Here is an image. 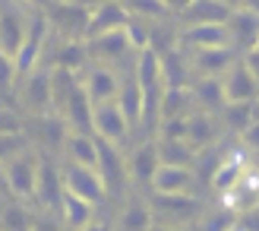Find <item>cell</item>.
Instances as JSON below:
<instances>
[{"mask_svg": "<svg viewBox=\"0 0 259 231\" xmlns=\"http://www.w3.org/2000/svg\"><path fill=\"white\" fill-rule=\"evenodd\" d=\"M48 45H51V19H48L45 10H32L29 19H25L22 42L16 48V54H13V86L29 70H35L38 63H45Z\"/></svg>", "mask_w": 259, "mask_h": 231, "instance_id": "1", "label": "cell"}, {"mask_svg": "<svg viewBox=\"0 0 259 231\" xmlns=\"http://www.w3.org/2000/svg\"><path fill=\"white\" fill-rule=\"evenodd\" d=\"M13 89H16V101L25 114H32V118L54 114V108H51V63H38Z\"/></svg>", "mask_w": 259, "mask_h": 231, "instance_id": "2", "label": "cell"}, {"mask_svg": "<svg viewBox=\"0 0 259 231\" xmlns=\"http://www.w3.org/2000/svg\"><path fill=\"white\" fill-rule=\"evenodd\" d=\"M7 168V184H10V197L19 203H32L35 200V174H38V156L29 149L16 152L4 162Z\"/></svg>", "mask_w": 259, "mask_h": 231, "instance_id": "3", "label": "cell"}, {"mask_svg": "<svg viewBox=\"0 0 259 231\" xmlns=\"http://www.w3.org/2000/svg\"><path fill=\"white\" fill-rule=\"evenodd\" d=\"M51 29L63 38H85L89 29V16H92V7L85 4H70V0H51L45 7Z\"/></svg>", "mask_w": 259, "mask_h": 231, "instance_id": "4", "label": "cell"}, {"mask_svg": "<svg viewBox=\"0 0 259 231\" xmlns=\"http://www.w3.org/2000/svg\"><path fill=\"white\" fill-rule=\"evenodd\" d=\"M85 48H89V60L108 63V67H114V70H120V63H126L130 54H136L133 45H130V38H126V29L89 35L85 38Z\"/></svg>", "mask_w": 259, "mask_h": 231, "instance_id": "5", "label": "cell"}, {"mask_svg": "<svg viewBox=\"0 0 259 231\" xmlns=\"http://www.w3.org/2000/svg\"><path fill=\"white\" fill-rule=\"evenodd\" d=\"M60 177H63V187H67L70 194L95 203V206L105 203V197H108V187H105V181H101L98 168H85V165H76V162H63L60 165Z\"/></svg>", "mask_w": 259, "mask_h": 231, "instance_id": "6", "label": "cell"}, {"mask_svg": "<svg viewBox=\"0 0 259 231\" xmlns=\"http://www.w3.org/2000/svg\"><path fill=\"white\" fill-rule=\"evenodd\" d=\"M92 133L98 139H108V143H114V146H120L123 139H126L130 121H126V114H123L117 98L92 105Z\"/></svg>", "mask_w": 259, "mask_h": 231, "instance_id": "7", "label": "cell"}, {"mask_svg": "<svg viewBox=\"0 0 259 231\" xmlns=\"http://www.w3.org/2000/svg\"><path fill=\"white\" fill-rule=\"evenodd\" d=\"M152 194H193L196 190V174L193 165H171V162H158L149 177Z\"/></svg>", "mask_w": 259, "mask_h": 231, "instance_id": "8", "label": "cell"}, {"mask_svg": "<svg viewBox=\"0 0 259 231\" xmlns=\"http://www.w3.org/2000/svg\"><path fill=\"white\" fill-rule=\"evenodd\" d=\"M82 89H85V95L92 105H98V101H111V98H117L120 92V70H114L108 67V63H89L85 73H82Z\"/></svg>", "mask_w": 259, "mask_h": 231, "instance_id": "9", "label": "cell"}, {"mask_svg": "<svg viewBox=\"0 0 259 231\" xmlns=\"http://www.w3.org/2000/svg\"><path fill=\"white\" fill-rule=\"evenodd\" d=\"M60 200H63V177H60V165L51 159H38V174H35V203L48 212H60Z\"/></svg>", "mask_w": 259, "mask_h": 231, "instance_id": "10", "label": "cell"}, {"mask_svg": "<svg viewBox=\"0 0 259 231\" xmlns=\"http://www.w3.org/2000/svg\"><path fill=\"white\" fill-rule=\"evenodd\" d=\"M222 203H225V209L231 212H250L259 206V165H250L247 162V168H243V174L234 181V187L228 190V194H222Z\"/></svg>", "mask_w": 259, "mask_h": 231, "instance_id": "11", "label": "cell"}, {"mask_svg": "<svg viewBox=\"0 0 259 231\" xmlns=\"http://www.w3.org/2000/svg\"><path fill=\"white\" fill-rule=\"evenodd\" d=\"M187 57L193 76H222L240 54L234 45H218V48H190Z\"/></svg>", "mask_w": 259, "mask_h": 231, "instance_id": "12", "label": "cell"}, {"mask_svg": "<svg viewBox=\"0 0 259 231\" xmlns=\"http://www.w3.org/2000/svg\"><path fill=\"white\" fill-rule=\"evenodd\" d=\"M222 86H225V98L228 101H256L259 98V80L253 76L247 60H237L222 73Z\"/></svg>", "mask_w": 259, "mask_h": 231, "instance_id": "13", "label": "cell"}, {"mask_svg": "<svg viewBox=\"0 0 259 231\" xmlns=\"http://www.w3.org/2000/svg\"><path fill=\"white\" fill-rule=\"evenodd\" d=\"M218 133H222V124H218V118H215L212 111L193 108V111L187 114V133H184V139H187V143L196 149V152L215 146Z\"/></svg>", "mask_w": 259, "mask_h": 231, "instance_id": "14", "label": "cell"}, {"mask_svg": "<svg viewBox=\"0 0 259 231\" xmlns=\"http://www.w3.org/2000/svg\"><path fill=\"white\" fill-rule=\"evenodd\" d=\"M228 32H231V45L240 48V51H253L259 42V13L247 10V7H237L231 10L228 16Z\"/></svg>", "mask_w": 259, "mask_h": 231, "instance_id": "15", "label": "cell"}, {"mask_svg": "<svg viewBox=\"0 0 259 231\" xmlns=\"http://www.w3.org/2000/svg\"><path fill=\"white\" fill-rule=\"evenodd\" d=\"M130 22V10L123 7V0H101L98 7H92V16H89V35H101V32H114V29H126Z\"/></svg>", "mask_w": 259, "mask_h": 231, "instance_id": "16", "label": "cell"}, {"mask_svg": "<svg viewBox=\"0 0 259 231\" xmlns=\"http://www.w3.org/2000/svg\"><path fill=\"white\" fill-rule=\"evenodd\" d=\"M190 95H193V105H196L199 111L218 114L228 105L222 76H193V80H190Z\"/></svg>", "mask_w": 259, "mask_h": 231, "instance_id": "17", "label": "cell"}, {"mask_svg": "<svg viewBox=\"0 0 259 231\" xmlns=\"http://www.w3.org/2000/svg\"><path fill=\"white\" fill-rule=\"evenodd\" d=\"M180 45L184 48H218V45H231V32L225 22H196L187 25L180 32Z\"/></svg>", "mask_w": 259, "mask_h": 231, "instance_id": "18", "label": "cell"}, {"mask_svg": "<svg viewBox=\"0 0 259 231\" xmlns=\"http://www.w3.org/2000/svg\"><path fill=\"white\" fill-rule=\"evenodd\" d=\"M25 13H19V7H10V4H0V51L13 60L16 48L22 42V32H25Z\"/></svg>", "mask_w": 259, "mask_h": 231, "instance_id": "19", "label": "cell"}, {"mask_svg": "<svg viewBox=\"0 0 259 231\" xmlns=\"http://www.w3.org/2000/svg\"><path fill=\"white\" fill-rule=\"evenodd\" d=\"M158 67H161V76H164V86H190V80H193L190 57H187L184 45L158 54Z\"/></svg>", "mask_w": 259, "mask_h": 231, "instance_id": "20", "label": "cell"}, {"mask_svg": "<svg viewBox=\"0 0 259 231\" xmlns=\"http://www.w3.org/2000/svg\"><path fill=\"white\" fill-rule=\"evenodd\" d=\"M51 67H67L73 73H79L89 67V48H85V38H63L57 42V51H54V63Z\"/></svg>", "mask_w": 259, "mask_h": 231, "instance_id": "21", "label": "cell"}, {"mask_svg": "<svg viewBox=\"0 0 259 231\" xmlns=\"http://www.w3.org/2000/svg\"><path fill=\"white\" fill-rule=\"evenodd\" d=\"M158 165V149H155V139H146L133 149V156L126 159V174L130 181H139V184H149V177Z\"/></svg>", "mask_w": 259, "mask_h": 231, "instance_id": "22", "label": "cell"}, {"mask_svg": "<svg viewBox=\"0 0 259 231\" xmlns=\"http://www.w3.org/2000/svg\"><path fill=\"white\" fill-rule=\"evenodd\" d=\"M117 101H120V108H123V114H126L130 127L142 124V89H139V80H136L133 70H130V73H120V92H117Z\"/></svg>", "mask_w": 259, "mask_h": 231, "instance_id": "23", "label": "cell"}, {"mask_svg": "<svg viewBox=\"0 0 259 231\" xmlns=\"http://www.w3.org/2000/svg\"><path fill=\"white\" fill-rule=\"evenodd\" d=\"M60 215H63V225H70V228H85V225H92L95 203H89V200H82V197H76V194H70V190L63 187Z\"/></svg>", "mask_w": 259, "mask_h": 231, "instance_id": "24", "label": "cell"}, {"mask_svg": "<svg viewBox=\"0 0 259 231\" xmlns=\"http://www.w3.org/2000/svg\"><path fill=\"white\" fill-rule=\"evenodd\" d=\"M155 149H158V162H171V165H196L199 156L184 136H158Z\"/></svg>", "mask_w": 259, "mask_h": 231, "instance_id": "25", "label": "cell"}, {"mask_svg": "<svg viewBox=\"0 0 259 231\" xmlns=\"http://www.w3.org/2000/svg\"><path fill=\"white\" fill-rule=\"evenodd\" d=\"M231 10L218 0H193V4L180 13V19L187 25H196V22H228Z\"/></svg>", "mask_w": 259, "mask_h": 231, "instance_id": "26", "label": "cell"}, {"mask_svg": "<svg viewBox=\"0 0 259 231\" xmlns=\"http://www.w3.org/2000/svg\"><path fill=\"white\" fill-rule=\"evenodd\" d=\"M243 168H247V162H243L240 156H225L222 162L215 165V171H212V177H209V184H212V190L218 197L222 194H228L231 187H234V181L243 174Z\"/></svg>", "mask_w": 259, "mask_h": 231, "instance_id": "27", "label": "cell"}, {"mask_svg": "<svg viewBox=\"0 0 259 231\" xmlns=\"http://www.w3.org/2000/svg\"><path fill=\"white\" fill-rule=\"evenodd\" d=\"M152 222H155L152 203L139 200V197H130V200H126V206L120 209V219H117L120 228H149Z\"/></svg>", "mask_w": 259, "mask_h": 231, "instance_id": "28", "label": "cell"}, {"mask_svg": "<svg viewBox=\"0 0 259 231\" xmlns=\"http://www.w3.org/2000/svg\"><path fill=\"white\" fill-rule=\"evenodd\" d=\"M256 108H259L256 101H228V105H225L222 111H218V114H222V124L228 127V130L240 133L243 127H247V124L256 118V114H259Z\"/></svg>", "mask_w": 259, "mask_h": 231, "instance_id": "29", "label": "cell"}, {"mask_svg": "<svg viewBox=\"0 0 259 231\" xmlns=\"http://www.w3.org/2000/svg\"><path fill=\"white\" fill-rule=\"evenodd\" d=\"M123 7L130 10V16H139V19H149V22H158V19H167L164 0H123Z\"/></svg>", "mask_w": 259, "mask_h": 231, "instance_id": "30", "label": "cell"}, {"mask_svg": "<svg viewBox=\"0 0 259 231\" xmlns=\"http://www.w3.org/2000/svg\"><path fill=\"white\" fill-rule=\"evenodd\" d=\"M32 143L22 136V130H16V133H0V162H7L10 156H16V152H22V149H29Z\"/></svg>", "mask_w": 259, "mask_h": 231, "instance_id": "31", "label": "cell"}, {"mask_svg": "<svg viewBox=\"0 0 259 231\" xmlns=\"http://www.w3.org/2000/svg\"><path fill=\"white\" fill-rule=\"evenodd\" d=\"M237 136H240V146H243V149L253 152V156H259V114H256L247 127H243Z\"/></svg>", "mask_w": 259, "mask_h": 231, "instance_id": "32", "label": "cell"}, {"mask_svg": "<svg viewBox=\"0 0 259 231\" xmlns=\"http://www.w3.org/2000/svg\"><path fill=\"white\" fill-rule=\"evenodd\" d=\"M193 4V0H164V7H167V13H174V16H180L187 7Z\"/></svg>", "mask_w": 259, "mask_h": 231, "instance_id": "33", "label": "cell"}, {"mask_svg": "<svg viewBox=\"0 0 259 231\" xmlns=\"http://www.w3.org/2000/svg\"><path fill=\"white\" fill-rule=\"evenodd\" d=\"M243 60L250 63V70H253V76H256V80H259V51H256V48H253V51H247V54H243Z\"/></svg>", "mask_w": 259, "mask_h": 231, "instance_id": "34", "label": "cell"}, {"mask_svg": "<svg viewBox=\"0 0 259 231\" xmlns=\"http://www.w3.org/2000/svg\"><path fill=\"white\" fill-rule=\"evenodd\" d=\"M0 197H10V184H7V168L0 162Z\"/></svg>", "mask_w": 259, "mask_h": 231, "instance_id": "35", "label": "cell"}, {"mask_svg": "<svg viewBox=\"0 0 259 231\" xmlns=\"http://www.w3.org/2000/svg\"><path fill=\"white\" fill-rule=\"evenodd\" d=\"M22 4H25V7H32V10H45L51 0H22Z\"/></svg>", "mask_w": 259, "mask_h": 231, "instance_id": "36", "label": "cell"}, {"mask_svg": "<svg viewBox=\"0 0 259 231\" xmlns=\"http://www.w3.org/2000/svg\"><path fill=\"white\" fill-rule=\"evenodd\" d=\"M218 4H225L228 10H237V7H243V0H218Z\"/></svg>", "mask_w": 259, "mask_h": 231, "instance_id": "37", "label": "cell"}, {"mask_svg": "<svg viewBox=\"0 0 259 231\" xmlns=\"http://www.w3.org/2000/svg\"><path fill=\"white\" fill-rule=\"evenodd\" d=\"M243 7H247V10H256V13H259V0H243Z\"/></svg>", "mask_w": 259, "mask_h": 231, "instance_id": "38", "label": "cell"}, {"mask_svg": "<svg viewBox=\"0 0 259 231\" xmlns=\"http://www.w3.org/2000/svg\"><path fill=\"white\" fill-rule=\"evenodd\" d=\"M256 209H259V206H256Z\"/></svg>", "mask_w": 259, "mask_h": 231, "instance_id": "39", "label": "cell"}]
</instances>
